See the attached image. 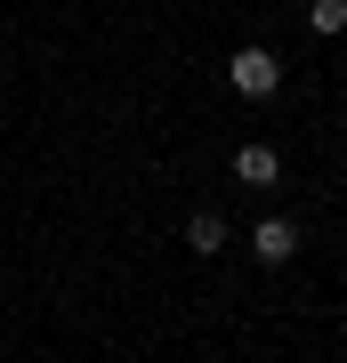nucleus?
<instances>
[{
	"instance_id": "nucleus-2",
	"label": "nucleus",
	"mask_w": 347,
	"mask_h": 363,
	"mask_svg": "<svg viewBox=\"0 0 347 363\" xmlns=\"http://www.w3.org/2000/svg\"><path fill=\"white\" fill-rule=\"evenodd\" d=\"M234 178L243 186H275L283 178V154H275V145H243V154H234Z\"/></svg>"
},
{
	"instance_id": "nucleus-4",
	"label": "nucleus",
	"mask_w": 347,
	"mask_h": 363,
	"mask_svg": "<svg viewBox=\"0 0 347 363\" xmlns=\"http://www.w3.org/2000/svg\"><path fill=\"white\" fill-rule=\"evenodd\" d=\"M186 242L202 250V259H210V250H226V218H219V210H194V218H186Z\"/></svg>"
},
{
	"instance_id": "nucleus-3",
	"label": "nucleus",
	"mask_w": 347,
	"mask_h": 363,
	"mask_svg": "<svg viewBox=\"0 0 347 363\" xmlns=\"http://www.w3.org/2000/svg\"><path fill=\"white\" fill-rule=\"evenodd\" d=\"M250 242H258V259H267V267H283L291 250H299V226H291V218H258Z\"/></svg>"
},
{
	"instance_id": "nucleus-1",
	"label": "nucleus",
	"mask_w": 347,
	"mask_h": 363,
	"mask_svg": "<svg viewBox=\"0 0 347 363\" xmlns=\"http://www.w3.org/2000/svg\"><path fill=\"white\" fill-rule=\"evenodd\" d=\"M226 81H234L243 97H275V89H283V57H275V49H234Z\"/></svg>"
},
{
	"instance_id": "nucleus-5",
	"label": "nucleus",
	"mask_w": 347,
	"mask_h": 363,
	"mask_svg": "<svg viewBox=\"0 0 347 363\" xmlns=\"http://www.w3.org/2000/svg\"><path fill=\"white\" fill-rule=\"evenodd\" d=\"M307 25L315 33H347V0H307Z\"/></svg>"
}]
</instances>
